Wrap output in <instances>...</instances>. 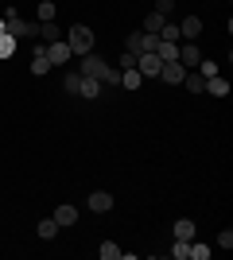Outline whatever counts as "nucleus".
<instances>
[{"instance_id":"obj_24","label":"nucleus","mask_w":233,"mask_h":260,"mask_svg":"<svg viewBox=\"0 0 233 260\" xmlns=\"http://www.w3.org/2000/svg\"><path fill=\"white\" fill-rule=\"evenodd\" d=\"M55 16H58L55 0H39V23H43V20H55Z\"/></svg>"},{"instance_id":"obj_4","label":"nucleus","mask_w":233,"mask_h":260,"mask_svg":"<svg viewBox=\"0 0 233 260\" xmlns=\"http://www.w3.org/2000/svg\"><path fill=\"white\" fill-rule=\"evenodd\" d=\"M159 78H163L167 86H183V78H187V66H183V62H159Z\"/></svg>"},{"instance_id":"obj_17","label":"nucleus","mask_w":233,"mask_h":260,"mask_svg":"<svg viewBox=\"0 0 233 260\" xmlns=\"http://www.w3.org/2000/svg\"><path fill=\"white\" fill-rule=\"evenodd\" d=\"M97 252H101V260H121V256H124V249L117 245V241H101Z\"/></svg>"},{"instance_id":"obj_13","label":"nucleus","mask_w":233,"mask_h":260,"mask_svg":"<svg viewBox=\"0 0 233 260\" xmlns=\"http://www.w3.org/2000/svg\"><path fill=\"white\" fill-rule=\"evenodd\" d=\"M78 98H101V78H82L78 82Z\"/></svg>"},{"instance_id":"obj_12","label":"nucleus","mask_w":233,"mask_h":260,"mask_svg":"<svg viewBox=\"0 0 233 260\" xmlns=\"http://www.w3.org/2000/svg\"><path fill=\"white\" fill-rule=\"evenodd\" d=\"M198 58H202V54H198V47H194V43H179V62L187 66V70H194Z\"/></svg>"},{"instance_id":"obj_9","label":"nucleus","mask_w":233,"mask_h":260,"mask_svg":"<svg viewBox=\"0 0 233 260\" xmlns=\"http://www.w3.org/2000/svg\"><path fill=\"white\" fill-rule=\"evenodd\" d=\"M47 70H51V58H47V47L39 43V47H35V54H31V74H35V78H43Z\"/></svg>"},{"instance_id":"obj_1","label":"nucleus","mask_w":233,"mask_h":260,"mask_svg":"<svg viewBox=\"0 0 233 260\" xmlns=\"http://www.w3.org/2000/svg\"><path fill=\"white\" fill-rule=\"evenodd\" d=\"M66 47H70V54H89L93 51V31H89L86 23H74L66 31Z\"/></svg>"},{"instance_id":"obj_6","label":"nucleus","mask_w":233,"mask_h":260,"mask_svg":"<svg viewBox=\"0 0 233 260\" xmlns=\"http://www.w3.org/2000/svg\"><path fill=\"white\" fill-rule=\"evenodd\" d=\"M198 35H202V20H198V16H187V20L179 23V39H187V43H194Z\"/></svg>"},{"instance_id":"obj_31","label":"nucleus","mask_w":233,"mask_h":260,"mask_svg":"<svg viewBox=\"0 0 233 260\" xmlns=\"http://www.w3.org/2000/svg\"><path fill=\"white\" fill-rule=\"evenodd\" d=\"M218 249H233V233H229V229L218 233Z\"/></svg>"},{"instance_id":"obj_22","label":"nucleus","mask_w":233,"mask_h":260,"mask_svg":"<svg viewBox=\"0 0 233 260\" xmlns=\"http://www.w3.org/2000/svg\"><path fill=\"white\" fill-rule=\"evenodd\" d=\"M159 39H167V43H179V23L163 20V27H159Z\"/></svg>"},{"instance_id":"obj_20","label":"nucleus","mask_w":233,"mask_h":260,"mask_svg":"<svg viewBox=\"0 0 233 260\" xmlns=\"http://www.w3.org/2000/svg\"><path fill=\"white\" fill-rule=\"evenodd\" d=\"M58 233V221L55 217H43V221H39V241H51Z\"/></svg>"},{"instance_id":"obj_30","label":"nucleus","mask_w":233,"mask_h":260,"mask_svg":"<svg viewBox=\"0 0 233 260\" xmlns=\"http://www.w3.org/2000/svg\"><path fill=\"white\" fill-rule=\"evenodd\" d=\"M155 12H159V16H171V12H175V0H155Z\"/></svg>"},{"instance_id":"obj_8","label":"nucleus","mask_w":233,"mask_h":260,"mask_svg":"<svg viewBox=\"0 0 233 260\" xmlns=\"http://www.w3.org/2000/svg\"><path fill=\"white\" fill-rule=\"evenodd\" d=\"M89 210H93V214H109L113 210V194L109 190H93V194H89Z\"/></svg>"},{"instance_id":"obj_26","label":"nucleus","mask_w":233,"mask_h":260,"mask_svg":"<svg viewBox=\"0 0 233 260\" xmlns=\"http://www.w3.org/2000/svg\"><path fill=\"white\" fill-rule=\"evenodd\" d=\"M210 245H198V241H190V260H210Z\"/></svg>"},{"instance_id":"obj_14","label":"nucleus","mask_w":233,"mask_h":260,"mask_svg":"<svg viewBox=\"0 0 233 260\" xmlns=\"http://www.w3.org/2000/svg\"><path fill=\"white\" fill-rule=\"evenodd\" d=\"M171 233H175V241H194V221H190V217H179Z\"/></svg>"},{"instance_id":"obj_21","label":"nucleus","mask_w":233,"mask_h":260,"mask_svg":"<svg viewBox=\"0 0 233 260\" xmlns=\"http://www.w3.org/2000/svg\"><path fill=\"white\" fill-rule=\"evenodd\" d=\"M163 20H167V16H159V12H148V16H144V31L159 35V27H163Z\"/></svg>"},{"instance_id":"obj_28","label":"nucleus","mask_w":233,"mask_h":260,"mask_svg":"<svg viewBox=\"0 0 233 260\" xmlns=\"http://www.w3.org/2000/svg\"><path fill=\"white\" fill-rule=\"evenodd\" d=\"M78 82H82V74H78V70H70V74L62 78V89H66V93H78Z\"/></svg>"},{"instance_id":"obj_10","label":"nucleus","mask_w":233,"mask_h":260,"mask_svg":"<svg viewBox=\"0 0 233 260\" xmlns=\"http://www.w3.org/2000/svg\"><path fill=\"white\" fill-rule=\"evenodd\" d=\"M202 93H210V98H225V93H229V82H225L222 74H214V78H206Z\"/></svg>"},{"instance_id":"obj_27","label":"nucleus","mask_w":233,"mask_h":260,"mask_svg":"<svg viewBox=\"0 0 233 260\" xmlns=\"http://www.w3.org/2000/svg\"><path fill=\"white\" fill-rule=\"evenodd\" d=\"M171 256L175 260H190V241H175V245H171Z\"/></svg>"},{"instance_id":"obj_11","label":"nucleus","mask_w":233,"mask_h":260,"mask_svg":"<svg viewBox=\"0 0 233 260\" xmlns=\"http://www.w3.org/2000/svg\"><path fill=\"white\" fill-rule=\"evenodd\" d=\"M39 23V20H35ZM39 39H43V43H58V39H62V27H58L55 20H43L39 23Z\"/></svg>"},{"instance_id":"obj_23","label":"nucleus","mask_w":233,"mask_h":260,"mask_svg":"<svg viewBox=\"0 0 233 260\" xmlns=\"http://www.w3.org/2000/svg\"><path fill=\"white\" fill-rule=\"evenodd\" d=\"M101 82H105V86H121V66H105V70H101Z\"/></svg>"},{"instance_id":"obj_19","label":"nucleus","mask_w":233,"mask_h":260,"mask_svg":"<svg viewBox=\"0 0 233 260\" xmlns=\"http://www.w3.org/2000/svg\"><path fill=\"white\" fill-rule=\"evenodd\" d=\"M183 86H187L190 93H202V86H206V78H202L198 70H187V78H183Z\"/></svg>"},{"instance_id":"obj_29","label":"nucleus","mask_w":233,"mask_h":260,"mask_svg":"<svg viewBox=\"0 0 233 260\" xmlns=\"http://www.w3.org/2000/svg\"><path fill=\"white\" fill-rule=\"evenodd\" d=\"M194 70H198L202 78H214V74H218V62H206V58H198V66H194Z\"/></svg>"},{"instance_id":"obj_25","label":"nucleus","mask_w":233,"mask_h":260,"mask_svg":"<svg viewBox=\"0 0 233 260\" xmlns=\"http://www.w3.org/2000/svg\"><path fill=\"white\" fill-rule=\"evenodd\" d=\"M12 54H16V39L4 31V35H0V58H12Z\"/></svg>"},{"instance_id":"obj_16","label":"nucleus","mask_w":233,"mask_h":260,"mask_svg":"<svg viewBox=\"0 0 233 260\" xmlns=\"http://www.w3.org/2000/svg\"><path fill=\"white\" fill-rule=\"evenodd\" d=\"M51 217L58 221V229H66V225H74V221H78V210H74V206H58Z\"/></svg>"},{"instance_id":"obj_5","label":"nucleus","mask_w":233,"mask_h":260,"mask_svg":"<svg viewBox=\"0 0 233 260\" xmlns=\"http://www.w3.org/2000/svg\"><path fill=\"white\" fill-rule=\"evenodd\" d=\"M105 66H109V62H101L97 54L89 51V54H82V66H78V74H82V78H101V70H105Z\"/></svg>"},{"instance_id":"obj_3","label":"nucleus","mask_w":233,"mask_h":260,"mask_svg":"<svg viewBox=\"0 0 233 260\" xmlns=\"http://www.w3.org/2000/svg\"><path fill=\"white\" fill-rule=\"evenodd\" d=\"M136 70L144 78H159V54L155 51H140L136 54Z\"/></svg>"},{"instance_id":"obj_32","label":"nucleus","mask_w":233,"mask_h":260,"mask_svg":"<svg viewBox=\"0 0 233 260\" xmlns=\"http://www.w3.org/2000/svg\"><path fill=\"white\" fill-rule=\"evenodd\" d=\"M132 66H136V54H128V51H124V58H121V70H132Z\"/></svg>"},{"instance_id":"obj_18","label":"nucleus","mask_w":233,"mask_h":260,"mask_svg":"<svg viewBox=\"0 0 233 260\" xmlns=\"http://www.w3.org/2000/svg\"><path fill=\"white\" fill-rule=\"evenodd\" d=\"M140 82H144V74H140L136 66H132V70H121V86L124 89H140Z\"/></svg>"},{"instance_id":"obj_7","label":"nucleus","mask_w":233,"mask_h":260,"mask_svg":"<svg viewBox=\"0 0 233 260\" xmlns=\"http://www.w3.org/2000/svg\"><path fill=\"white\" fill-rule=\"evenodd\" d=\"M43 47H47V58H51V66L70 62V47H66V39H58V43H43Z\"/></svg>"},{"instance_id":"obj_2","label":"nucleus","mask_w":233,"mask_h":260,"mask_svg":"<svg viewBox=\"0 0 233 260\" xmlns=\"http://www.w3.org/2000/svg\"><path fill=\"white\" fill-rule=\"evenodd\" d=\"M4 31H8L12 39H31V35H39V23H27V20H20V16H12V20H4Z\"/></svg>"},{"instance_id":"obj_15","label":"nucleus","mask_w":233,"mask_h":260,"mask_svg":"<svg viewBox=\"0 0 233 260\" xmlns=\"http://www.w3.org/2000/svg\"><path fill=\"white\" fill-rule=\"evenodd\" d=\"M155 54H159V62H179V43H167V39H159Z\"/></svg>"}]
</instances>
